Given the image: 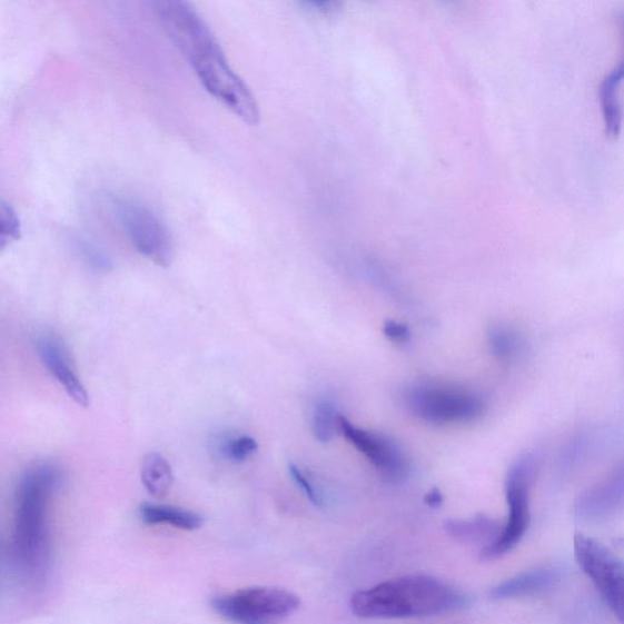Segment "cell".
Masks as SVG:
<instances>
[{"mask_svg": "<svg viewBox=\"0 0 624 624\" xmlns=\"http://www.w3.org/2000/svg\"><path fill=\"white\" fill-rule=\"evenodd\" d=\"M156 11L164 31L194 68L204 88L241 121L257 126L261 113L256 96L234 70L194 6L182 0H161Z\"/></svg>", "mask_w": 624, "mask_h": 624, "instance_id": "cell-1", "label": "cell"}, {"mask_svg": "<svg viewBox=\"0 0 624 624\" xmlns=\"http://www.w3.org/2000/svg\"><path fill=\"white\" fill-rule=\"evenodd\" d=\"M452 585L425 575L394 578L354 593L353 614L366 620H403L452 613L465 605Z\"/></svg>", "mask_w": 624, "mask_h": 624, "instance_id": "cell-2", "label": "cell"}, {"mask_svg": "<svg viewBox=\"0 0 624 624\" xmlns=\"http://www.w3.org/2000/svg\"><path fill=\"white\" fill-rule=\"evenodd\" d=\"M212 607L235 624H278L299 610L300 597L273 587H251L216 596Z\"/></svg>", "mask_w": 624, "mask_h": 624, "instance_id": "cell-3", "label": "cell"}, {"mask_svg": "<svg viewBox=\"0 0 624 624\" xmlns=\"http://www.w3.org/2000/svg\"><path fill=\"white\" fill-rule=\"evenodd\" d=\"M404 399L412 414L432 425L469 424L486 413L477 394L453 387L418 385L407 389Z\"/></svg>", "mask_w": 624, "mask_h": 624, "instance_id": "cell-4", "label": "cell"}, {"mask_svg": "<svg viewBox=\"0 0 624 624\" xmlns=\"http://www.w3.org/2000/svg\"><path fill=\"white\" fill-rule=\"evenodd\" d=\"M60 481L55 465L32 467L19 484L18 538L24 551L37 552L46 533L47 505Z\"/></svg>", "mask_w": 624, "mask_h": 624, "instance_id": "cell-5", "label": "cell"}, {"mask_svg": "<svg viewBox=\"0 0 624 624\" xmlns=\"http://www.w3.org/2000/svg\"><path fill=\"white\" fill-rule=\"evenodd\" d=\"M533 475L534 460L531 456L521 458L508 471L505 483L508 518L498 539L483 547L481 557L484 562H492L511 553L525 537L531 522L529 489Z\"/></svg>", "mask_w": 624, "mask_h": 624, "instance_id": "cell-6", "label": "cell"}, {"mask_svg": "<svg viewBox=\"0 0 624 624\" xmlns=\"http://www.w3.org/2000/svg\"><path fill=\"white\" fill-rule=\"evenodd\" d=\"M577 562L613 614L624 618V571L621 559L603 543L577 533L575 536Z\"/></svg>", "mask_w": 624, "mask_h": 624, "instance_id": "cell-7", "label": "cell"}, {"mask_svg": "<svg viewBox=\"0 0 624 624\" xmlns=\"http://www.w3.org/2000/svg\"><path fill=\"white\" fill-rule=\"evenodd\" d=\"M117 206L121 225L136 250L158 266H170L175 246L168 226L142 204L120 200Z\"/></svg>", "mask_w": 624, "mask_h": 624, "instance_id": "cell-8", "label": "cell"}, {"mask_svg": "<svg viewBox=\"0 0 624 624\" xmlns=\"http://www.w3.org/2000/svg\"><path fill=\"white\" fill-rule=\"evenodd\" d=\"M339 432L380 474L393 481H399L406 475L405 457L398 445L388 437L356 427L344 416H340Z\"/></svg>", "mask_w": 624, "mask_h": 624, "instance_id": "cell-9", "label": "cell"}, {"mask_svg": "<svg viewBox=\"0 0 624 624\" xmlns=\"http://www.w3.org/2000/svg\"><path fill=\"white\" fill-rule=\"evenodd\" d=\"M37 348L48 372L59 382L68 396L80 406H89L88 392L62 344L55 337L46 336L38 339Z\"/></svg>", "mask_w": 624, "mask_h": 624, "instance_id": "cell-10", "label": "cell"}, {"mask_svg": "<svg viewBox=\"0 0 624 624\" xmlns=\"http://www.w3.org/2000/svg\"><path fill=\"white\" fill-rule=\"evenodd\" d=\"M559 580L562 572L555 567L533 568L494 585L489 595L495 601L537 595L554 588Z\"/></svg>", "mask_w": 624, "mask_h": 624, "instance_id": "cell-11", "label": "cell"}, {"mask_svg": "<svg viewBox=\"0 0 624 624\" xmlns=\"http://www.w3.org/2000/svg\"><path fill=\"white\" fill-rule=\"evenodd\" d=\"M502 522L486 515L471 519H448L444 529L448 536L469 544H483L486 547L498 539Z\"/></svg>", "mask_w": 624, "mask_h": 624, "instance_id": "cell-12", "label": "cell"}, {"mask_svg": "<svg viewBox=\"0 0 624 624\" xmlns=\"http://www.w3.org/2000/svg\"><path fill=\"white\" fill-rule=\"evenodd\" d=\"M139 517L146 525H168L184 531H197L202 527L204 518L186 508L146 503L139 507Z\"/></svg>", "mask_w": 624, "mask_h": 624, "instance_id": "cell-13", "label": "cell"}, {"mask_svg": "<svg viewBox=\"0 0 624 624\" xmlns=\"http://www.w3.org/2000/svg\"><path fill=\"white\" fill-rule=\"evenodd\" d=\"M141 478L150 495L164 498L172 488L174 471L167 457L159 453H150L145 457Z\"/></svg>", "mask_w": 624, "mask_h": 624, "instance_id": "cell-14", "label": "cell"}, {"mask_svg": "<svg viewBox=\"0 0 624 624\" xmlns=\"http://www.w3.org/2000/svg\"><path fill=\"white\" fill-rule=\"evenodd\" d=\"M622 82V68L611 72L601 88V99L607 130L616 136L621 129L620 86Z\"/></svg>", "mask_w": 624, "mask_h": 624, "instance_id": "cell-15", "label": "cell"}, {"mask_svg": "<svg viewBox=\"0 0 624 624\" xmlns=\"http://www.w3.org/2000/svg\"><path fill=\"white\" fill-rule=\"evenodd\" d=\"M622 499V479L604 484V486L594 489L581 503L580 511L584 516L604 515L611 508H614L617 501Z\"/></svg>", "mask_w": 624, "mask_h": 624, "instance_id": "cell-16", "label": "cell"}, {"mask_svg": "<svg viewBox=\"0 0 624 624\" xmlns=\"http://www.w3.org/2000/svg\"><path fill=\"white\" fill-rule=\"evenodd\" d=\"M340 416L335 404L318 403L313 414V435L317 442L327 444L333 442L339 432Z\"/></svg>", "mask_w": 624, "mask_h": 624, "instance_id": "cell-17", "label": "cell"}, {"mask_svg": "<svg viewBox=\"0 0 624 624\" xmlns=\"http://www.w3.org/2000/svg\"><path fill=\"white\" fill-rule=\"evenodd\" d=\"M488 343L495 358L511 361L522 348V339L512 328L494 327L489 330Z\"/></svg>", "mask_w": 624, "mask_h": 624, "instance_id": "cell-18", "label": "cell"}, {"mask_svg": "<svg viewBox=\"0 0 624 624\" xmlns=\"http://www.w3.org/2000/svg\"><path fill=\"white\" fill-rule=\"evenodd\" d=\"M21 238V221L10 204L0 199V252Z\"/></svg>", "mask_w": 624, "mask_h": 624, "instance_id": "cell-19", "label": "cell"}, {"mask_svg": "<svg viewBox=\"0 0 624 624\" xmlns=\"http://www.w3.org/2000/svg\"><path fill=\"white\" fill-rule=\"evenodd\" d=\"M258 443L249 436L238 437L225 444L224 454L234 463H245L256 454Z\"/></svg>", "mask_w": 624, "mask_h": 624, "instance_id": "cell-20", "label": "cell"}, {"mask_svg": "<svg viewBox=\"0 0 624 624\" xmlns=\"http://www.w3.org/2000/svg\"><path fill=\"white\" fill-rule=\"evenodd\" d=\"M289 474L293 481L296 482L297 486L301 489V492L307 496V498L314 504L315 506H321L324 504L323 495L318 492L311 481L305 476L303 471L297 465H289Z\"/></svg>", "mask_w": 624, "mask_h": 624, "instance_id": "cell-21", "label": "cell"}, {"mask_svg": "<svg viewBox=\"0 0 624 624\" xmlns=\"http://www.w3.org/2000/svg\"><path fill=\"white\" fill-rule=\"evenodd\" d=\"M384 335L393 343L404 344L412 338L410 328L403 323L388 320L384 325Z\"/></svg>", "mask_w": 624, "mask_h": 624, "instance_id": "cell-22", "label": "cell"}, {"mask_svg": "<svg viewBox=\"0 0 624 624\" xmlns=\"http://www.w3.org/2000/svg\"><path fill=\"white\" fill-rule=\"evenodd\" d=\"M424 502L432 508H438L444 503V495L438 488H433L425 495Z\"/></svg>", "mask_w": 624, "mask_h": 624, "instance_id": "cell-23", "label": "cell"}, {"mask_svg": "<svg viewBox=\"0 0 624 624\" xmlns=\"http://www.w3.org/2000/svg\"><path fill=\"white\" fill-rule=\"evenodd\" d=\"M305 6L313 11L323 12V14H329V12L336 11L339 7L336 2H308Z\"/></svg>", "mask_w": 624, "mask_h": 624, "instance_id": "cell-24", "label": "cell"}]
</instances>
